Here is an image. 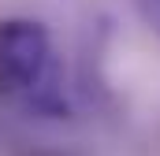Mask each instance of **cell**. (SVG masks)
Returning <instances> with one entry per match:
<instances>
[{
	"label": "cell",
	"instance_id": "cell-1",
	"mask_svg": "<svg viewBox=\"0 0 160 156\" xmlns=\"http://www.w3.org/2000/svg\"><path fill=\"white\" fill-rule=\"evenodd\" d=\"M52 41L38 19H0V97L45 82Z\"/></svg>",
	"mask_w": 160,
	"mask_h": 156
}]
</instances>
